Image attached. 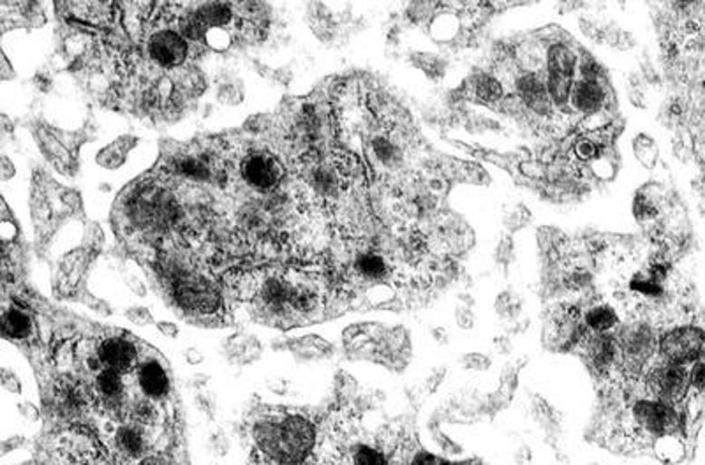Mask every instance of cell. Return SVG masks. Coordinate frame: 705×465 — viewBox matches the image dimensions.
<instances>
[{"instance_id": "6da1fadb", "label": "cell", "mask_w": 705, "mask_h": 465, "mask_svg": "<svg viewBox=\"0 0 705 465\" xmlns=\"http://www.w3.org/2000/svg\"><path fill=\"white\" fill-rule=\"evenodd\" d=\"M318 442L316 425L304 414L277 416L275 464L300 465L314 451Z\"/></svg>"}, {"instance_id": "7a4b0ae2", "label": "cell", "mask_w": 705, "mask_h": 465, "mask_svg": "<svg viewBox=\"0 0 705 465\" xmlns=\"http://www.w3.org/2000/svg\"><path fill=\"white\" fill-rule=\"evenodd\" d=\"M682 427L684 418L679 405H671L651 397H639L630 407V431L639 441L677 435Z\"/></svg>"}, {"instance_id": "3957f363", "label": "cell", "mask_w": 705, "mask_h": 465, "mask_svg": "<svg viewBox=\"0 0 705 465\" xmlns=\"http://www.w3.org/2000/svg\"><path fill=\"white\" fill-rule=\"evenodd\" d=\"M177 307L201 319L217 318L223 312V297L214 284L201 275L189 273L168 286Z\"/></svg>"}, {"instance_id": "277c9868", "label": "cell", "mask_w": 705, "mask_h": 465, "mask_svg": "<svg viewBox=\"0 0 705 465\" xmlns=\"http://www.w3.org/2000/svg\"><path fill=\"white\" fill-rule=\"evenodd\" d=\"M238 173L242 182L259 195H272L279 191L286 178V167L281 159L263 148L247 152L240 159Z\"/></svg>"}, {"instance_id": "5b68a950", "label": "cell", "mask_w": 705, "mask_h": 465, "mask_svg": "<svg viewBox=\"0 0 705 465\" xmlns=\"http://www.w3.org/2000/svg\"><path fill=\"white\" fill-rule=\"evenodd\" d=\"M615 338L621 351L619 368H623L626 375L637 377L658 351L656 333L647 323H637L626 327L623 333L615 335Z\"/></svg>"}, {"instance_id": "8992f818", "label": "cell", "mask_w": 705, "mask_h": 465, "mask_svg": "<svg viewBox=\"0 0 705 465\" xmlns=\"http://www.w3.org/2000/svg\"><path fill=\"white\" fill-rule=\"evenodd\" d=\"M705 333L697 325L675 327L658 338V351L663 362L693 365L704 355Z\"/></svg>"}, {"instance_id": "52a82bcc", "label": "cell", "mask_w": 705, "mask_h": 465, "mask_svg": "<svg viewBox=\"0 0 705 465\" xmlns=\"http://www.w3.org/2000/svg\"><path fill=\"white\" fill-rule=\"evenodd\" d=\"M645 390L651 399L679 405L690 395V368L662 360L649 370Z\"/></svg>"}, {"instance_id": "ba28073f", "label": "cell", "mask_w": 705, "mask_h": 465, "mask_svg": "<svg viewBox=\"0 0 705 465\" xmlns=\"http://www.w3.org/2000/svg\"><path fill=\"white\" fill-rule=\"evenodd\" d=\"M513 92L526 111L538 119L554 115V108L548 98L546 76L540 69H518L513 74Z\"/></svg>"}, {"instance_id": "9c48e42d", "label": "cell", "mask_w": 705, "mask_h": 465, "mask_svg": "<svg viewBox=\"0 0 705 465\" xmlns=\"http://www.w3.org/2000/svg\"><path fill=\"white\" fill-rule=\"evenodd\" d=\"M147 53L152 64L175 69L182 67L193 53V46L177 29H158L147 39Z\"/></svg>"}, {"instance_id": "30bf717a", "label": "cell", "mask_w": 705, "mask_h": 465, "mask_svg": "<svg viewBox=\"0 0 705 465\" xmlns=\"http://www.w3.org/2000/svg\"><path fill=\"white\" fill-rule=\"evenodd\" d=\"M96 358L101 368L115 370L122 375L134 370L140 360L138 340L126 333H111L97 344Z\"/></svg>"}, {"instance_id": "8fae6325", "label": "cell", "mask_w": 705, "mask_h": 465, "mask_svg": "<svg viewBox=\"0 0 705 465\" xmlns=\"http://www.w3.org/2000/svg\"><path fill=\"white\" fill-rule=\"evenodd\" d=\"M57 448L67 465H96L102 457L99 439L83 427H71L61 433Z\"/></svg>"}, {"instance_id": "7c38bea8", "label": "cell", "mask_w": 705, "mask_h": 465, "mask_svg": "<svg viewBox=\"0 0 705 465\" xmlns=\"http://www.w3.org/2000/svg\"><path fill=\"white\" fill-rule=\"evenodd\" d=\"M578 346H582L584 356L594 372L609 375L613 368H619L621 351L613 333L585 332Z\"/></svg>"}, {"instance_id": "4fadbf2b", "label": "cell", "mask_w": 705, "mask_h": 465, "mask_svg": "<svg viewBox=\"0 0 705 465\" xmlns=\"http://www.w3.org/2000/svg\"><path fill=\"white\" fill-rule=\"evenodd\" d=\"M371 163L383 173H397L406 163V152L395 133H376L367 143Z\"/></svg>"}, {"instance_id": "5bb4252c", "label": "cell", "mask_w": 705, "mask_h": 465, "mask_svg": "<svg viewBox=\"0 0 705 465\" xmlns=\"http://www.w3.org/2000/svg\"><path fill=\"white\" fill-rule=\"evenodd\" d=\"M61 7L76 22L99 29H111L122 16L121 5L110 2H72Z\"/></svg>"}, {"instance_id": "9a60e30c", "label": "cell", "mask_w": 705, "mask_h": 465, "mask_svg": "<svg viewBox=\"0 0 705 465\" xmlns=\"http://www.w3.org/2000/svg\"><path fill=\"white\" fill-rule=\"evenodd\" d=\"M136 383L143 397L154 402L166 399L171 390L168 370L156 358H145L141 364H138Z\"/></svg>"}, {"instance_id": "2e32d148", "label": "cell", "mask_w": 705, "mask_h": 465, "mask_svg": "<svg viewBox=\"0 0 705 465\" xmlns=\"http://www.w3.org/2000/svg\"><path fill=\"white\" fill-rule=\"evenodd\" d=\"M607 87L600 81H587V80H575L570 94L568 106L584 117L596 115L600 111H605L609 102Z\"/></svg>"}, {"instance_id": "e0dca14e", "label": "cell", "mask_w": 705, "mask_h": 465, "mask_svg": "<svg viewBox=\"0 0 705 465\" xmlns=\"http://www.w3.org/2000/svg\"><path fill=\"white\" fill-rule=\"evenodd\" d=\"M393 270L395 266L388 261L385 254L374 249L360 251L352 258V275L363 282H371V284L386 282L393 275Z\"/></svg>"}, {"instance_id": "ac0fdd59", "label": "cell", "mask_w": 705, "mask_h": 465, "mask_svg": "<svg viewBox=\"0 0 705 465\" xmlns=\"http://www.w3.org/2000/svg\"><path fill=\"white\" fill-rule=\"evenodd\" d=\"M113 446L117 453L126 460H140L149 453V437L145 432V427L136 425L132 422L122 423L113 432Z\"/></svg>"}, {"instance_id": "d6986e66", "label": "cell", "mask_w": 705, "mask_h": 465, "mask_svg": "<svg viewBox=\"0 0 705 465\" xmlns=\"http://www.w3.org/2000/svg\"><path fill=\"white\" fill-rule=\"evenodd\" d=\"M94 394L104 402V405L111 413H117L122 409L128 411V405H126L128 392H126V381H124L122 374L110 370V368L97 370Z\"/></svg>"}, {"instance_id": "ffe728a7", "label": "cell", "mask_w": 705, "mask_h": 465, "mask_svg": "<svg viewBox=\"0 0 705 465\" xmlns=\"http://www.w3.org/2000/svg\"><path fill=\"white\" fill-rule=\"evenodd\" d=\"M578 53L565 41H552L548 43L544 53L546 72L563 74L575 80V72L578 67Z\"/></svg>"}, {"instance_id": "44dd1931", "label": "cell", "mask_w": 705, "mask_h": 465, "mask_svg": "<svg viewBox=\"0 0 705 465\" xmlns=\"http://www.w3.org/2000/svg\"><path fill=\"white\" fill-rule=\"evenodd\" d=\"M191 13L203 27H207V31L227 29L233 24L235 14H237L233 9V4H226V2L198 4V5H194Z\"/></svg>"}, {"instance_id": "7402d4cb", "label": "cell", "mask_w": 705, "mask_h": 465, "mask_svg": "<svg viewBox=\"0 0 705 465\" xmlns=\"http://www.w3.org/2000/svg\"><path fill=\"white\" fill-rule=\"evenodd\" d=\"M582 323L585 332L589 333H613L619 325V314L617 310L605 301L591 305L582 314Z\"/></svg>"}, {"instance_id": "603a6c76", "label": "cell", "mask_w": 705, "mask_h": 465, "mask_svg": "<svg viewBox=\"0 0 705 465\" xmlns=\"http://www.w3.org/2000/svg\"><path fill=\"white\" fill-rule=\"evenodd\" d=\"M469 92L483 104H497L505 100V83L497 74L478 72L469 81Z\"/></svg>"}, {"instance_id": "cb8c5ba5", "label": "cell", "mask_w": 705, "mask_h": 465, "mask_svg": "<svg viewBox=\"0 0 705 465\" xmlns=\"http://www.w3.org/2000/svg\"><path fill=\"white\" fill-rule=\"evenodd\" d=\"M34 332L31 316L20 308H9L0 316V333L9 340H27Z\"/></svg>"}, {"instance_id": "d4e9b609", "label": "cell", "mask_w": 705, "mask_h": 465, "mask_svg": "<svg viewBox=\"0 0 705 465\" xmlns=\"http://www.w3.org/2000/svg\"><path fill=\"white\" fill-rule=\"evenodd\" d=\"M227 286L237 299H256L259 279L249 270H231L227 273Z\"/></svg>"}, {"instance_id": "484cf974", "label": "cell", "mask_w": 705, "mask_h": 465, "mask_svg": "<svg viewBox=\"0 0 705 465\" xmlns=\"http://www.w3.org/2000/svg\"><path fill=\"white\" fill-rule=\"evenodd\" d=\"M352 465H391V462L383 448L369 442H358L352 446Z\"/></svg>"}, {"instance_id": "4316f807", "label": "cell", "mask_w": 705, "mask_h": 465, "mask_svg": "<svg viewBox=\"0 0 705 465\" xmlns=\"http://www.w3.org/2000/svg\"><path fill=\"white\" fill-rule=\"evenodd\" d=\"M628 289L632 295H635V299H658L663 297L665 289L662 284L654 282L645 271H637L630 282H628Z\"/></svg>"}, {"instance_id": "83f0119b", "label": "cell", "mask_w": 705, "mask_h": 465, "mask_svg": "<svg viewBox=\"0 0 705 465\" xmlns=\"http://www.w3.org/2000/svg\"><path fill=\"white\" fill-rule=\"evenodd\" d=\"M129 422L141 425V427H152L158 422L159 411L154 400L138 399L134 400L128 407Z\"/></svg>"}, {"instance_id": "f1b7e54d", "label": "cell", "mask_w": 705, "mask_h": 465, "mask_svg": "<svg viewBox=\"0 0 705 465\" xmlns=\"http://www.w3.org/2000/svg\"><path fill=\"white\" fill-rule=\"evenodd\" d=\"M633 154L642 166L654 167L660 157V148L651 136L642 133L633 139Z\"/></svg>"}, {"instance_id": "f546056e", "label": "cell", "mask_w": 705, "mask_h": 465, "mask_svg": "<svg viewBox=\"0 0 705 465\" xmlns=\"http://www.w3.org/2000/svg\"><path fill=\"white\" fill-rule=\"evenodd\" d=\"M654 451L658 457L665 462H679L684 457V444L679 441L677 435H663L654 439L652 442Z\"/></svg>"}, {"instance_id": "4dcf8cb0", "label": "cell", "mask_w": 705, "mask_h": 465, "mask_svg": "<svg viewBox=\"0 0 705 465\" xmlns=\"http://www.w3.org/2000/svg\"><path fill=\"white\" fill-rule=\"evenodd\" d=\"M177 33H180L191 46L205 43L207 37V27H203L196 18L193 13H188L177 20Z\"/></svg>"}, {"instance_id": "1f68e13d", "label": "cell", "mask_w": 705, "mask_h": 465, "mask_svg": "<svg viewBox=\"0 0 705 465\" xmlns=\"http://www.w3.org/2000/svg\"><path fill=\"white\" fill-rule=\"evenodd\" d=\"M602 145L604 143L596 136L585 134V136H582L580 139L575 141L574 154H575L578 161H582V163H593L594 159H598L602 156V152H604Z\"/></svg>"}, {"instance_id": "d6a6232c", "label": "cell", "mask_w": 705, "mask_h": 465, "mask_svg": "<svg viewBox=\"0 0 705 465\" xmlns=\"http://www.w3.org/2000/svg\"><path fill=\"white\" fill-rule=\"evenodd\" d=\"M577 71L580 72V80L600 81V83H604V78H605L604 67L596 62L594 57H591V55H587V53H585L582 59H578Z\"/></svg>"}, {"instance_id": "836d02e7", "label": "cell", "mask_w": 705, "mask_h": 465, "mask_svg": "<svg viewBox=\"0 0 705 465\" xmlns=\"http://www.w3.org/2000/svg\"><path fill=\"white\" fill-rule=\"evenodd\" d=\"M459 31V22L453 14H441L432 20V35L439 41H449Z\"/></svg>"}, {"instance_id": "e575fe53", "label": "cell", "mask_w": 705, "mask_h": 465, "mask_svg": "<svg viewBox=\"0 0 705 465\" xmlns=\"http://www.w3.org/2000/svg\"><path fill=\"white\" fill-rule=\"evenodd\" d=\"M633 215L641 221H652L658 217V208L654 204V201L651 200L649 196H643V193H639L633 200Z\"/></svg>"}, {"instance_id": "d590c367", "label": "cell", "mask_w": 705, "mask_h": 465, "mask_svg": "<svg viewBox=\"0 0 705 465\" xmlns=\"http://www.w3.org/2000/svg\"><path fill=\"white\" fill-rule=\"evenodd\" d=\"M529 219H531L529 210L524 204H515L512 210L505 215V226L512 232H517V230L524 228L529 223Z\"/></svg>"}, {"instance_id": "8d00e7d4", "label": "cell", "mask_w": 705, "mask_h": 465, "mask_svg": "<svg viewBox=\"0 0 705 465\" xmlns=\"http://www.w3.org/2000/svg\"><path fill=\"white\" fill-rule=\"evenodd\" d=\"M704 384L705 364L704 358H700V360H697V362L691 365V370H690V392H695L697 397H700L702 392H704Z\"/></svg>"}, {"instance_id": "74e56055", "label": "cell", "mask_w": 705, "mask_h": 465, "mask_svg": "<svg viewBox=\"0 0 705 465\" xmlns=\"http://www.w3.org/2000/svg\"><path fill=\"white\" fill-rule=\"evenodd\" d=\"M205 43L214 50H227L231 44V33L226 29H210L207 33Z\"/></svg>"}, {"instance_id": "f35d334b", "label": "cell", "mask_w": 705, "mask_h": 465, "mask_svg": "<svg viewBox=\"0 0 705 465\" xmlns=\"http://www.w3.org/2000/svg\"><path fill=\"white\" fill-rule=\"evenodd\" d=\"M415 64L420 69H423L429 76H436V74L443 72L441 61L438 57H434V55H429V53H418V55H415Z\"/></svg>"}, {"instance_id": "ab89813d", "label": "cell", "mask_w": 705, "mask_h": 465, "mask_svg": "<svg viewBox=\"0 0 705 465\" xmlns=\"http://www.w3.org/2000/svg\"><path fill=\"white\" fill-rule=\"evenodd\" d=\"M126 318L136 327H149L154 323V316L145 307H129L126 310Z\"/></svg>"}, {"instance_id": "60d3db41", "label": "cell", "mask_w": 705, "mask_h": 465, "mask_svg": "<svg viewBox=\"0 0 705 465\" xmlns=\"http://www.w3.org/2000/svg\"><path fill=\"white\" fill-rule=\"evenodd\" d=\"M0 386L9 394H22V383L18 375L9 368H0Z\"/></svg>"}, {"instance_id": "b9f144b4", "label": "cell", "mask_w": 705, "mask_h": 465, "mask_svg": "<svg viewBox=\"0 0 705 465\" xmlns=\"http://www.w3.org/2000/svg\"><path fill=\"white\" fill-rule=\"evenodd\" d=\"M196 405H198V409H199L203 414H207L208 418H214V416H216V400H214L212 395H208V394H198V395H196Z\"/></svg>"}, {"instance_id": "7bdbcfd3", "label": "cell", "mask_w": 705, "mask_h": 465, "mask_svg": "<svg viewBox=\"0 0 705 465\" xmlns=\"http://www.w3.org/2000/svg\"><path fill=\"white\" fill-rule=\"evenodd\" d=\"M210 446H212V450H214V453H216L217 457H225L226 453L229 451V441H227L226 433L223 432V431L212 433V437H210Z\"/></svg>"}, {"instance_id": "ee69618b", "label": "cell", "mask_w": 705, "mask_h": 465, "mask_svg": "<svg viewBox=\"0 0 705 465\" xmlns=\"http://www.w3.org/2000/svg\"><path fill=\"white\" fill-rule=\"evenodd\" d=\"M513 260V242L512 238L505 236L497 247V261L508 265Z\"/></svg>"}, {"instance_id": "f6af8a7d", "label": "cell", "mask_w": 705, "mask_h": 465, "mask_svg": "<svg viewBox=\"0 0 705 465\" xmlns=\"http://www.w3.org/2000/svg\"><path fill=\"white\" fill-rule=\"evenodd\" d=\"M439 460L436 455L429 453L427 450H418L417 453L411 457L408 465H439Z\"/></svg>"}, {"instance_id": "bcb514c9", "label": "cell", "mask_w": 705, "mask_h": 465, "mask_svg": "<svg viewBox=\"0 0 705 465\" xmlns=\"http://www.w3.org/2000/svg\"><path fill=\"white\" fill-rule=\"evenodd\" d=\"M432 5H429V4H421V2H417V4H413V5H410V9H408V16H411L413 20H418V22H421V20H425V16H430L432 14Z\"/></svg>"}, {"instance_id": "7dc6e473", "label": "cell", "mask_w": 705, "mask_h": 465, "mask_svg": "<svg viewBox=\"0 0 705 465\" xmlns=\"http://www.w3.org/2000/svg\"><path fill=\"white\" fill-rule=\"evenodd\" d=\"M457 323H459V327L464 328V330L473 328V325H475V316H473V312H471L468 307H459V308H457Z\"/></svg>"}, {"instance_id": "c3c4849f", "label": "cell", "mask_w": 705, "mask_h": 465, "mask_svg": "<svg viewBox=\"0 0 705 465\" xmlns=\"http://www.w3.org/2000/svg\"><path fill=\"white\" fill-rule=\"evenodd\" d=\"M136 465H175V462L164 453H147Z\"/></svg>"}, {"instance_id": "681fc988", "label": "cell", "mask_w": 705, "mask_h": 465, "mask_svg": "<svg viewBox=\"0 0 705 465\" xmlns=\"http://www.w3.org/2000/svg\"><path fill=\"white\" fill-rule=\"evenodd\" d=\"M24 442H25V437H22V435H14V437H11V439L0 441V457L11 453V451H14V450H18Z\"/></svg>"}, {"instance_id": "f907efd6", "label": "cell", "mask_w": 705, "mask_h": 465, "mask_svg": "<svg viewBox=\"0 0 705 465\" xmlns=\"http://www.w3.org/2000/svg\"><path fill=\"white\" fill-rule=\"evenodd\" d=\"M464 364L469 366V370H485L487 366L490 365V360L477 355V353H471L468 358H464Z\"/></svg>"}, {"instance_id": "816d5d0a", "label": "cell", "mask_w": 705, "mask_h": 465, "mask_svg": "<svg viewBox=\"0 0 705 465\" xmlns=\"http://www.w3.org/2000/svg\"><path fill=\"white\" fill-rule=\"evenodd\" d=\"M156 327H158V330H159L164 337H169V338H175V337H179V333H180L179 327H177L175 323H171V321H158Z\"/></svg>"}, {"instance_id": "f5cc1de1", "label": "cell", "mask_w": 705, "mask_h": 465, "mask_svg": "<svg viewBox=\"0 0 705 465\" xmlns=\"http://www.w3.org/2000/svg\"><path fill=\"white\" fill-rule=\"evenodd\" d=\"M14 176V166L7 157H0V180H9Z\"/></svg>"}, {"instance_id": "db71d44e", "label": "cell", "mask_w": 705, "mask_h": 465, "mask_svg": "<svg viewBox=\"0 0 705 465\" xmlns=\"http://www.w3.org/2000/svg\"><path fill=\"white\" fill-rule=\"evenodd\" d=\"M184 356H186V360H188V364H189V365H199V364L205 360V356L201 355V351H199V349H196V347H189V349H186Z\"/></svg>"}, {"instance_id": "11a10c76", "label": "cell", "mask_w": 705, "mask_h": 465, "mask_svg": "<svg viewBox=\"0 0 705 465\" xmlns=\"http://www.w3.org/2000/svg\"><path fill=\"white\" fill-rule=\"evenodd\" d=\"M20 413H22L25 418H29L31 422L39 420V411H37V407H34L33 403H29V402L20 403Z\"/></svg>"}, {"instance_id": "9f6ffc18", "label": "cell", "mask_w": 705, "mask_h": 465, "mask_svg": "<svg viewBox=\"0 0 705 465\" xmlns=\"http://www.w3.org/2000/svg\"><path fill=\"white\" fill-rule=\"evenodd\" d=\"M7 72L11 74V67L7 66L5 57L0 53V78H7Z\"/></svg>"}, {"instance_id": "6f0895ef", "label": "cell", "mask_w": 705, "mask_h": 465, "mask_svg": "<svg viewBox=\"0 0 705 465\" xmlns=\"http://www.w3.org/2000/svg\"><path fill=\"white\" fill-rule=\"evenodd\" d=\"M451 465H483L481 462H478V460H468V462H460V464H451Z\"/></svg>"}]
</instances>
